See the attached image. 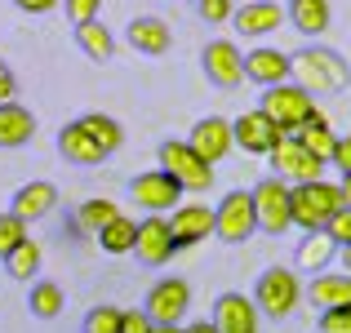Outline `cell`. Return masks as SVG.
<instances>
[{"label": "cell", "mask_w": 351, "mask_h": 333, "mask_svg": "<svg viewBox=\"0 0 351 333\" xmlns=\"http://www.w3.org/2000/svg\"><path fill=\"white\" fill-rule=\"evenodd\" d=\"M134 240H138V222L134 218H112L103 231H98V245H103V254H134Z\"/></svg>", "instance_id": "f546056e"}, {"label": "cell", "mask_w": 351, "mask_h": 333, "mask_svg": "<svg viewBox=\"0 0 351 333\" xmlns=\"http://www.w3.org/2000/svg\"><path fill=\"white\" fill-rule=\"evenodd\" d=\"M76 45H80V53H85V58H94V62H112V53H116V36L103 27V18L80 23L76 27Z\"/></svg>", "instance_id": "484cf974"}, {"label": "cell", "mask_w": 351, "mask_h": 333, "mask_svg": "<svg viewBox=\"0 0 351 333\" xmlns=\"http://www.w3.org/2000/svg\"><path fill=\"white\" fill-rule=\"evenodd\" d=\"M258 320H263V311H258L254 298H245V293H218L214 302V325L218 333H258Z\"/></svg>", "instance_id": "e0dca14e"}, {"label": "cell", "mask_w": 351, "mask_h": 333, "mask_svg": "<svg viewBox=\"0 0 351 333\" xmlns=\"http://www.w3.org/2000/svg\"><path fill=\"white\" fill-rule=\"evenodd\" d=\"M9 5L23 9V14H36V18H40V14H53V9H58L62 0H9Z\"/></svg>", "instance_id": "60d3db41"}, {"label": "cell", "mask_w": 351, "mask_h": 333, "mask_svg": "<svg viewBox=\"0 0 351 333\" xmlns=\"http://www.w3.org/2000/svg\"><path fill=\"white\" fill-rule=\"evenodd\" d=\"M329 164H334L343 178H351V134H338V147H334V160Z\"/></svg>", "instance_id": "f35d334b"}, {"label": "cell", "mask_w": 351, "mask_h": 333, "mask_svg": "<svg viewBox=\"0 0 351 333\" xmlns=\"http://www.w3.org/2000/svg\"><path fill=\"white\" fill-rule=\"evenodd\" d=\"M156 320L147 316V311H125V325H120V333H152Z\"/></svg>", "instance_id": "ab89813d"}, {"label": "cell", "mask_w": 351, "mask_h": 333, "mask_svg": "<svg viewBox=\"0 0 351 333\" xmlns=\"http://www.w3.org/2000/svg\"><path fill=\"white\" fill-rule=\"evenodd\" d=\"M298 267L302 271H311V275H320V271H329V262L338 258V240L329 236V231H307V240H298Z\"/></svg>", "instance_id": "d4e9b609"}, {"label": "cell", "mask_w": 351, "mask_h": 333, "mask_svg": "<svg viewBox=\"0 0 351 333\" xmlns=\"http://www.w3.org/2000/svg\"><path fill=\"white\" fill-rule=\"evenodd\" d=\"M191 5H196V14L205 18V23H232V14H236V5L232 0H191Z\"/></svg>", "instance_id": "e575fe53"}, {"label": "cell", "mask_w": 351, "mask_h": 333, "mask_svg": "<svg viewBox=\"0 0 351 333\" xmlns=\"http://www.w3.org/2000/svg\"><path fill=\"white\" fill-rule=\"evenodd\" d=\"M112 218H120V209L112 205V200H85V205L76 209V231H89V236H98V231H103Z\"/></svg>", "instance_id": "1f68e13d"}, {"label": "cell", "mask_w": 351, "mask_h": 333, "mask_svg": "<svg viewBox=\"0 0 351 333\" xmlns=\"http://www.w3.org/2000/svg\"><path fill=\"white\" fill-rule=\"evenodd\" d=\"M293 138H298V143L307 147V151L316 156V160H325V164L334 160V147H338V134H334V129H329V120L320 116V111H316V116H311V120H307V125H302V129H298V134H293Z\"/></svg>", "instance_id": "4316f807"}, {"label": "cell", "mask_w": 351, "mask_h": 333, "mask_svg": "<svg viewBox=\"0 0 351 333\" xmlns=\"http://www.w3.org/2000/svg\"><path fill=\"white\" fill-rule=\"evenodd\" d=\"M200 71H205V80L214 89H236L245 80V53L232 40H209L200 49Z\"/></svg>", "instance_id": "7c38bea8"}, {"label": "cell", "mask_w": 351, "mask_h": 333, "mask_svg": "<svg viewBox=\"0 0 351 333\" xmlns=\"http://www.w3.org/2000/svg\"><path fill=\"white\" fill-rule=\"evenodd\" d=\"M320 333H351V302L320 311Z\"/></svg>", "instance_id": "d590c367"}, {"label": "cell", "mask_w": 351, "mask_h": 333, "mask_svg": "<svg viewBox=\"0 0 351 333\" xmlns=\"http://www.w3.org/2000/svg\"><path fill=\"white\" fill-rule=\"evenodd\" d=\"M258 231V209H254V191H227L214 209V236L223 245H245Z\"/></svg>", "instance_id": "52a82bcc"}, {"label": "cell", "mask_w": 351, "mask_h": 333, "mask_svg": "<svg viewBox=\"0 0 351 333\" xmlns=\"http://www.w3.org/2000/svg\"><path fill=\"white\" fill-rule=\"evenodd\" d=\"M5 271L14 275V280H23V284H32V275H40V245H36L32 236L23 240V245L14 249V254L5 258Z\"/></svg>", "instance_id": "4dcf8cb0"}, {"label": "cell", "mask_w": 351, "mask_h": 333, "mask_svg": "<svg viewBox=\"0 0 351 333\" xmlns=\"http://www.w3.org/2000/svg\"><path fill=\"white\" fill-rule=\"evenodd\" d=\"M302 298H307L316 311L347 307V302H351V271H343V275H329V271L311 275V284L302 289Z\"/></svg>", "instance_id": "cb8c5ba5"}, {"label": "cell", "mask_w": 351, "mask_h": 333, "mask_svg": "<svg viewBox=\"0 0 351 333\" xmlns=\"http://www.w3.org/2000/svg\"><path fill=\"white\" fill-rule=\"evenodd\" d=\"M285 18H289V27L298 36L320 40V36L329 32V23H334V5H329V0H289V5H285Z\"/></svg>", "instance_id": "7402d4cb"}, {"label": "cell", "mask_w": 351, "mask_h": 333, "mask_svg": "<svg viewBox=\"0 0 351 333\" xmlns=\"http://www.w3.org/2000/svg\"><path fill=\"white\" fill-rule=\"evenodd\" d=\"M152 333H187V329H182V325H156Z\"/></svg>", "instance_id": "f6af8a7d"}, {"label": "cell", "mask_w": 351, "mask_h": 333, "mask_svg": "<svg viewBox=\"0 0 351 333\" xmlns=\"http://www.w3.org/2000/svg\"><path fill=\"white\" fill-rule=\"evenodd\" d=\"M280 23H289V18H285V9L276 0H245L232 14V27L240 36H249V40H263V36L280 32Z\"/></svg>", "instance_id": "2e32d148"}, {"label": "cell", "mask_w": 351, "mask_h": 333, "mask_svg": "<svg viewBox=\"0 0 351 333\" xmlns=\"http://www.w3.org/2000/svg\"><path fill=\"white\" fill-rule=\"evenodd\" d=\"M325 231L338 240V249H343V245H351V205H343V209H338V214H334V222H329Z\"/></svg>", "instance_id": "74e56055"}, {"label": "cell", "mask_w": 351, "mask_h": 333, "mask_svg": "<svg viewBox=\"0 0 351 333\" xmlns=\"http://www.w3.org/2000/svg\"><path fill=\"white\" fill-rule=\"evenodd\" d=\"M62 5H67L71 27H80V23H89V18L103 14V0H62Z\"/></svg>", "instance_id": "8d00e7d4"}, {"label": "cell", "mask_w": 351, "mask_h": 333, "mask_svg": "<svg viewBox=\"0 0 351 333\" xmlns=\"http://www.w3.org/2000/svg\"><path fill=\"white\" fill-rule=\"evenodd\" d=\"M80 125L98 138V147H103L107 156H116L120 147H125V129H120V120L107 116V111H85V116H80Z\"/></svg>", "instance_id": "f1b7e54d"}, {"label": "cell", "mask_w": 351, "mask_h": 333, "mask_svg": "<svg viewBox=\"0 0 351 333\" xmlns=\"http://www.w3.org/2000/svg\"><path fill=\"white\" fill-rule=\"evenodd\" d=\"M338 187H343V205H351V178H343Z\"/></svg>", "instance_id": "bcb514c9"}, {"label": "cell", "mask_w": 351, "mask_h": 333, "mask_svg": "<svg viewBox=\"0 0 351 333\" xmlns=\"http://www.w3.org/2000/svg\"><path fill=\"white\" fill-rule=\"evenodd\" d=\"M58 156H62L67 164H76V169H94V164L107 160V151L98 147V138L89 134L80 120H71V125L58 129Z\"/></svg>", "instance_id": "d6986e66"}, {"label": "cell", "mask_w": 351, "mask_h": 333, "mask_svg": "<svg viewBox=\"0 0 351 333\" xmlns=\"http://www.w3.org/2000/svg\"><path fill=\"white\" fill-rule=\"evenodd\" d=\"M245 80H254V85H263V89L293 80V62H289V53L271 49V45H258V49H249V53H245Z\"/></svg>", "instance_id": "ac0fdd59"}, {"label": "cell", "mask_w": 351, "mask_h": 333, "mask_svg": "<svg viewBox=\"0 0 351 333\" xmlns=\"http://www.w3.org/2000/svg\"><path fill=\"white\" fill-rule=\"evenodd\" d=\"M120 325H125V311L103 302V307H94L85 316V329H80V333H120Z\"/></svg>", "instance_id": "d6a6232c"}, {"label": "cell", "mask_w": 351, "mask_h": 333, "mask_svg": "<svg viewBox=\"0 0 351 333\" xmlns=\"http://www.w3.org/2000/svg\"><path fill=\"white\" fill-rule=\"evenodd\" d=\"M338 258H343V271H351V245H343V249H338Z\"/></svg>", "instance_id": "ee69618b"}, {"label": "cell", "mask_w": 351, "mask_h": 333, "mask_svg": "<svg viewBox=\"0 0 351 333\" xmlns=\"http://www.w3.org/2000/svg\"><path fill=\"white\" fill-rule=\"evenodd\" d=\"M62 307H67V298H62V289L53 280H32V293H27V311H32L36 320H58Z\"/></svg>", "instance_id": "83f0119b"}, {"label": "cell", "mask_w": 351, "mask_h": 333, "mask_svg": "<svg viewBox=\"0 0 351 333\" xmlns=\"http://www.w3.org/2000/svg\"><path fill=\"white\" fill-rule=\"evenodd\" d=\"M14 98H18V80L9 71V62L0 58V103H14Z\"/></svg>", "instance_id": "b9f144b4"}, {"label": "cell", "mask_w": 351, "mask_h": 333, "mask_svg": "<svg viewBox=\"0 0 351 333\" xmlns=\"http://www.w3.org/2000/svg\"><path fill=\"white\" fill-rule=\"evenodd\" d=\"M254 302H258V311L271 316V320L293 316V307L302 302V284H298V275H293V267H267L254 284Z\"/></svg>", "instance_id": "5b68a950"}, {"label": "cell", "mask_w": 351, "mask_h": 333, "mask_svg": "<svg viewBox=\"0 0 351 333\" xmlns=\"http://www.w3.org/2000/svg\"><path fill=\"white\" fill-rule=\"evenodd\" d=\"M258 107H263L267 116L285 129V134H298V129L316 116V98H311L298 80H285V85L263 89V103H258Z\"/></svg>", "instance_id": "277c9868"}, {"label": "cell", "mask_w": 351, "mask_h": 333, "mask_svg": "<svg viewBox=\"0 0 351 333\" xmlns=\"http://www.w3.org/2000/svg\"><path fill=\"white\" fill-rule=\"evenodd\" d=\"M191 151L200 156V160H209V164H218L227 151L236 147V134H232V120H223V116H200L196 125H191Z\"/></svg>", "instance_id": "5bb4252c"}, {"label": "cell", "mask_w": 351, "mask_h": 333, "mask_svg": "<svg viewBox=\"0 0 351 333\" xmlns=\"http://www.w3.org/2000/svg\"><path fill=\"white\" fill-rule=\"evenodd\" d=\"M267 160H271L276 178H285L289 187H298V182H320V178H325V160H316V156H311L293 134L280 138V147H271V151H267Z\"/></svg>", "instance_id": "ba28073f"}, {"label": "cell", "mask_w": 351, "mask_h": 333, "mask_svg": "<svg viewBox=\"0 0 351 333\" xmlns=\"http://www.w3.org/2000/svg\"><path fill=\"white\" fill-rule=\"evenodd\" d=\"M143 311L156 320V325H178V320L191 311V284L178 280V275L156 280L152 289H147V298H143Z\"/></svg>", "instance_id": "9c48e42d"}, {"label": "cell", "mask_w": 351, "mask_h": 333, "mask_svg": "<svg viewBox=\"0 0 351 333\" xmlns=\"http://www.w3.org/2000/svg\"><path fill=\"white\" fill-rule=\"evenodd\" d=\"M173 254H178V245H173L169 218H165V214H147L143 222H138V240H134L138 267H165Z\"/></svg>", "instance_id": "30bf717a"}, {"label": "cell", "mask_w": 351, "mask_h": 333, "mask_svg": "<svg viewBox=\"0 0 351 333\" xmlns=\"http://www.w3.org/2000/svg\"><path fill=\"white\" fill-rule=\"evenodd\" d=\"M129 196L138 200V205L147 209V214H169V209L182 205V187L169 178L165 169H147L138 173L134 182H129Z\"/></svg>", "instance_id": "4fadbf2b"}, {"label": "cell", "mask_w": 351, "mask_h": 333, "mask_svg": "<svg viewBox=\"0 0 351 333\" xmlns=\"http://www.w3.org/2000/svg\"><path fill=\"white\" fill-rule=\"evenodd\" d=\"M187 333H218V325L214 320H191V325H182Z\"/></svg>", "instance_id": "7bdbcfd3"}, {"label": "cell", "mask_w": 351, "mask_h": 333, "mask_svg": "<svg viewBox=\"0 0 351 333\" xmlns=\"http://www.w3.org/2000/svg\"><path fill=\"white\" fill-rule=\"evenodd\" d=\"M232 134H236V147H240V151H249V156H267L271 147H280V138H289L263 107L236 116L232 120Z\"/></svg>", "instance_id": "8fae6325"}, {"label": "cell", "mask_w": 351, "mask_h": 333, "mask_svg": "<svg viewBox=\"0 0 351 333\" xmlns=\"http://www.w3.org/2000/svg\"><path fill=\"white\" fill-rule=\"evenodd\" d=\"M289 62H293V80H298L311 98L316 94H343L351 85L347 58L338 49H329V45H302L298 53H289Z\"/></svg>", "instance_id": "6da1fadb"}, {"label": "cell", "mask_w": 351, "mask_h": 333, "mask_svg": "<svg viewBox=\"0 0 351 333\" xmlns=\"http://www.w3.org/2000/svg\"><path fill=\"white\" fill-rule=\"evenodd\" d=\"M156 160H160V169L169 173L173 182H178L182 191H191V196H200V191L214 187V164L200 160L196 151H191V143H178V138H165L160 147H156Z\"/></svg>", "instance_id": "7a4b0ae2"}, {"label": "cell", "mask_w": 351, "mask_h": 333, "mask_svg": "<svg viewBox=\"0 0 351 333\" xmlns=\"http://www.w3.org/2000/svg\"><path fill=\"white\" fill-rule=\"evenodd\" d=\"M343 209V187L338 182H298L293 187V227L302 231H325L334 214Z\"/></svg>", "instance_id": "3957f363"}, {"label": "cell", "mask_w": 351, "mask_h": 333, "mask_svg": "<svg viewBox=\"0 0 351 333\" xmlns=\"http://www.w3.org/2000/svg\"><path fill=\"white\" fill-rule=\"evenodd\" d=\"M36 138V116L23 103H0V151H14V147H27Z\"/></svg>", "instance_id": "603a6c76"}, {"label": "cell", "mask_w": 351, "mask_h": 333, "mask_svg": "<svg viewBox=\"0 0 351 333\" xmlns=\"http://www.w3.org/2000/svg\"><path fill=\"white\" fill-rule=\"evenodd\" d=\"M125 40L134 53H147V58H165L173 49V27L156 14H138L134 23L125 27Z\"/></svg>", "instance_id": "9a60e30c"}, {"label": "cell", "mask_w": 351, "mask_h": 333, "mask_svg": "<svg viewBox=\"0 0 351 333\" xmlns=\"http://www.w3.org/2000/svg\"><path fill=\"white\" fill-rule=\"evenodd\" d=\"M254 209H258V231L267 236H285L293 227V187L285 178H263L254 187Z\"/></svg>", "instance_id": "8992f818"}, {"label": "cell", "mask_w": 351, "mask_h": 333, "mask_svg": "<svg viewBox=\"0 0 351 333\" xmlns=\"http://www.w3.org/2000/svg\"><path fill=\"white\" fill-rule=\"evenodd\" d=\"M53 205H58V187L45 178L36 182H23V187L14 191V200H9V214H18L23 222H40L53 214Z\"/></svg>", "instance_id": "44dd1931"}, {"label": "cell", "mask_w": 351, "mask_h": 333, "mask_svg": "<svg viewBox=\"0 0 351 333\" xmlns=\"http://www.w3.org/2000/svg\"><path fill=\"white\" fill-rule=\"evenodd\" d=\"M23 240H27V222L18 214H0V262H5Z\"/></svg>", "instance_id": "836d02e7"}, {"label": "cell", "mask_w": 351, "mask_h": 333, "mask_svg": "<svg viewBox=\"0 0 351 333\" xmlns=\"http://www.w3.org/2000/svg\"><path fill=\"white\" fill-rule=\"evenodd\" d=\"M169 231H173V245L178 249L200 245V240L214 236V209L209 205H178L169 218Z\"/></svg>", "instance_id": "ffe728a7"}]
</instances>
